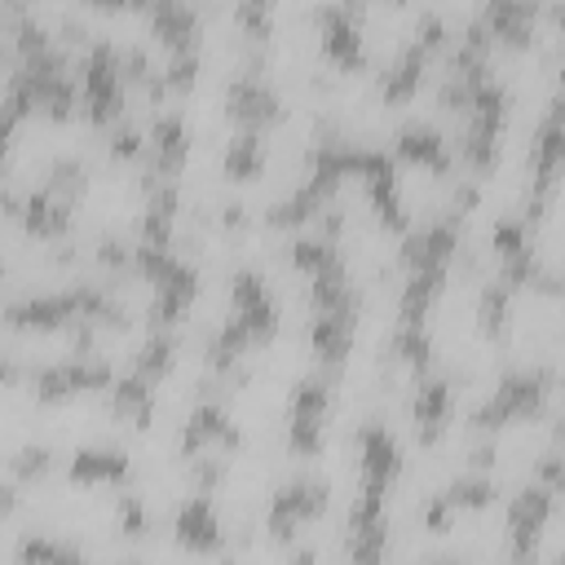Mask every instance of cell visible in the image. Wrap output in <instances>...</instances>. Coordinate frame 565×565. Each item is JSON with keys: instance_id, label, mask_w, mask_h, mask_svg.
Returning a JSON list of instances; mask_svg holds the SVG:
<instances>
[{"instance_id": "obj_1", "label": "cell", "mask_w": 565, "mask_h": 565, "mask_svg": "<svg viewBox=\"0 0 565 565\" xmlns=\"http://www.w3.org/2000/svg\"><path fill=\"white\" fill-rule=\"evenodd\" d=\"M547 393H552V371H512V375L472 411V428L494 433V428H503V424H512V419H534V415H543Z\"/></svg>"}, {"instance_id": "obj_2", "label": "cell", "mask_w": 565, "mask_h": 565, "mask_svg": "<svg viewBox=\"0 0 565 565\" xmlns=\"http://www.w3.org/2000/svg\"><path fill=\"white\" fill-rule=\"evenodd\" d=\"M84 106L93 124H110L124 110V71H119V53L110 44H93L84 57Z\"/></svg>"}, {"instance_id": "obj_3", "label": "cell", "mask_w": 565, "mask_h": 565, "mask_svg": "<svg viewBox=\"0 0 565 565\" xmlns=\"http://www.w3.org/2000/svg\"><path fill=\"white\" fill-rule=\"evenodd\" d=\"M106 384H110V366L102 358H88V353H75L66 362H53V366L35 371V397L40 402H57V397H71V393H93V388H106Z\"/></svg>"}, {"instance_id": "obj_4", "label": "cell", "mask_w": 565, "mask_h": 565, "mask_svg": "<svg viewBox=\"0 0 565 565\" xmlns=\"http://www.w3.org/2000/svg\"><path fill=\"white\" fill-rule=\"evenodd\" d=\"M331 388L327 380H300L291 393V424H287V446L296 455H318L322 450V419H327Z\"/></svg>"}, {"instance_id": "obj_5", "label": "cell", "mask_w": 565, "mask_h": 565, "mask_svg": "<svg viewBox=\"0 0 565 565\" xmlns=\"http://www.w3.org/2000/svg\"><path fill=\"white\" fill-rule=\"evenodd\" d=\"M327 499H331V486L327 481H291V486H282L278 494H274V503H269V534L274 539H291L296 534V525H305V521H318L322 512H327Z\"/></svg>"}, {"instance_id": "obj_6", "label": "cell", "mask_w": 565, "mask_h": 565, "mask_svg": "<svg viewBox=\"0 0 565 565\" xmlns=\"http://www.w3.org/2000/svg\"><path fill=\"white\" fill-rule=\"evenodd\" d=\"M552 494L556 490H547V486H525L512 499V508H508V539H512V556L516 561L534 556V547L543 539V525L552 516Z\"/></svg>"}, {"instance_id": "obj_7", "label": "cell", "mask_w": 565, "mask_h": 565, "mask_svg": "<svg viewBox=\"0 0 565 565\" xmlns=\"http://www.w3.org/2000/svg\"><path fill=\"white\" fill-rule=\"evenodd\" d=\"M225 106H230V119H238L243 128H265V124H274L278 115H282V102H278V93L265 84V79H256V75H238L234 84H230V93H225Z\"/></svg>"}, {"instance_id": "obj_8", "label": "cell", "mask_w": 565, "mask_h": 565, "mask_svg": "<svg viewBox=\"0 0 565 565\" xmlns=\"http://www.w3.org/2000/svg\"><path fill=\"white\" fill-rule=\"evenodd\" d=\"M4 322H9V327H35V331L79 322V300H75V287H71V291H44V296H26V300H18V305H9V309H4Z\"/></svg>"}, {"instance_id": "obj_9", "label": "cell", "mask_w": 565, "mask_h": 565, "mask_svg": "<svg viewBox=\"0 0 565 565\" xmlns=\"http://www.w3.org/2000/svg\"><path fill=\"white\" fill-rule=\"evenodd\" d=\"M194 296H199V274H194V265H185V260H172V269L154 282V300H150V322L154 327H168V322H177L190 305H194Z\"/></svg>"}, {"instance_id": "obj_10", "label": "cell", "mask_w": 565, "mask_h": 565, "mask_svg": "<svg viewBox=\"0 0 565 565\" xmlns=\"http://www.w3.org/2000/svg\"><path fill=\"white\" fill-rule=\"evenodd\" d=\"M234 450L238 446V428L230 424V415L221 411V406H212V402H203L190 419H185V428H181V455L185 459H194L199 450Z\"/></svg>"}, {"instance_id": "obj_11", "label": "cell", "mask_w": 565, "mask_h": 565, "mask_svg": "<svg viewBox=\"0 0 565 565\" xmlns=\"http://www.w3.org/2000/svg\"><path fill=\"white\" fill-rule=\"evenodd\" d=\"M318 26H322V53H327L340 71H358V66L366 62V53H362V35H358V22H353L344 9H335V4L318 9Z\"/></svg>"}, {"instance_id": "obj_12", "label": "cell", "mask_w": 565, "mask_h": 565, "mask_svg": "<svg viewBox=\"0 0 565 565\" xmlns=\"http://www.w3.org/2000/svg\"><path fill=\"white\" fill-rule=\"evenodd\" d=\"M534 18H539V0H486L481 26L490 40L503 44H530L534 35Z\"/></svg>"}, {"instance_id": "obj_13", "label": "cell", "mask_w": 565, "mask_h": 565, "mask_svg": "<svg viewBox=\"0 0 565 565\" xmlns=\"http://www.w3.org/2000/svg\"><path fill=\"white\" fill-rule=\"evenodd\" d=\"M185 154H190V128H185V119L177 110L159 115L154 128H150V168H154V177H177L181 163H185Z\"/></svg>"}, {"instance_id": "obj_14", "label": "cell", "mask_w": 565, "mask_h": 565, "mask_svg": "<svg viewBox=\"0 0 565 565\" xmlns=\"http://www.w3.org/2000/svg\"><path fill=\"white\" fill-rule=\"evenodd\" d=\"M455 247H459V234H455V221L446 216V221H433V225L415 230L406 238V247H402V260L411 269H446V260L455 256Z\"/></svg>"}, {"instance_id": "obj_15", "label": "cell", "mask_w": 565, "mask_h": 565, "mask_svg": "<svg viewBox=\"0 0 565 565\" xmlns=\"http://www.w3.org/2000/svg\"><path fill=\"white\" fill-rule=\"evenodd\" d=\"M358 446H362V477L375 481V486H388L397 472H402V446L388 428L380 424H366L358 433Z\"/></svg>"}, {"instance_id": "obj_16", "label": "cell", "mask_w": 565, "mask_h": 565, "mask_svg": "<svg viewBox=\"0 0 565 565\" xmlns=\"http://www.w3.org/2000/svg\"><path fill=\"white\" fill-rule=\"evenodd\" d=\"M150 31L177 53V49H194L199 35V13L190 0H150Z\"/></svg>"}, {"instance_id": "obj_17", "label": "cell", "mask_w": 565, "mask_h": 565, "mask_svg": "<svg viewBox=\"0 0 565 565\" xmlns=\"http://www.w3.org/2000/svg\"><path fill=\"white\" fill-rule=\"evenodd\" d=\"M177 539L190 552H212L221 543V516H216L207 494H194V499H185L177 508Z\"/></svg>"}, {"instance_id": "obj_18", "label": "cell", "mask_w": 565, "mask_h": 565, "mask_svg": "<svg viewBox=\"0 0 565 565\" xmlns=\"http://www.w3.org/2000/svg\"><path fill=\"white\" fill-rule=\"evenodd\" d=\"M66 472L79 486H115L128 477V455L119 446H84L79 455H71Z\"/></svg>"}, {"instance_id": "obj_19", "label": "cell", "mask_w": 565, "mask_h": 565, "mask_svg": "<svg viewBox=\"0 0 565 565\" xmlns=\"http://www.w3.org/2000/svg\"><path fill=\"white\" fill-rule=\"evenodd\" d=\"M177 203H181V194H177V185H172V177H163L159 185H150V203H146V212H141V225H137V243H154V247H168L172 243V221H177Z\"/></svg>"}, {"instance_id": "obj_20", "label": "cell", "mask_w": 565, "mask_h": 565, "mask_svg": "<svg viewBox=\"0 0 565 565\" xmlns=\"http://www.w3.org/2000/svg\"><path fill=\"white\" fill-rule=\"evenodd\" d=\"M18 216H22L26 234H35V238H57V234L71 230V203L57 199L53 190H35V194H26Z\"/></svg>"}, {"instance_id": "obj_21", "label": "cell", "mask_w": 565, "mask_h": 565, "mask_svg": "<svg viewBox=\"0 0 565 565\" xmlns=\"http://www.w3.org/2000/svg\"><path fill=\"white\" fill-rule=\"evenodd\" d=\"M411 415H415V433H419V441L433 446V441L441 437L446 419H450V384H446V380H424L419 393H415Z\"/></svg>"}, {"instance_id": "obj_22", "label": "cell", "mask_w": 565, "mask_h": 565, "mask_svg": "<svg viewBox=\"0 0 565 565\" xmlns=\"http://www.w3.org/2000/svg\"><path fill=\"white\" fill-rule=\"evenodd\" d=\"M424 66H428V49L415 40V44H406L402 53H397V62L388 66V75H384V102H406V97H415V88L424 84Z\"/></svg>"}, {"instance_id": "obj_23", "label": "cell", "mask_w": 565, "mask_h": 565, "mask_svg": "<svg viewBox=\"0 0 565 565\" xmlns=\"http://www.w3.org/2000/svg\"><path fill=\"white\" fill-rule=\"evenodd\" d=\"M397 154L411 159V163H424V168H433V172H446V168H450L446 141H441L437 128H428V124H406V128L397 132Z\"/></svg>"}, {"instance_id": "obj_24", "label": "cell", "mask_w": 565, "mask_h": 565, "mask_svg": "<svg viewBox=\"0 0 565 565\" xmlns=\"http://www.w3.org/2000/svg\"><path fill=\"white\" fill-rule=\"evenodd\" d=\"M561 150H565V141H561V106L552 102V110H547V119H543V128H539V137H534V150H530L539 194L552 185V177H556V168H561Z\"/></svg>"}, {"instance_id": "obj_25", "label": "cell", "mask_w": 565, "mask_h": 565, "mask_svg": "<svg viewBox=\"0 0 565 565\" xmlns=\"http://www.w3.org/2000/svg\"><path fill=\"white\" fill-rule=\"evenodd\" d=\"M110 411L115 415H124V419H132L137 428H146L150 424V415H154V393H150V380L146 375H124V380H115L110 384Z\"/></svg>"}, {"instance_id": "obj_26", "label": "cell", "mask_w": 565, "mask_h": 565, "mask_svg": "<svg viewBox=\"0 0 565 565\" xmlns=\"http://www.w3.org/2000/svg\"><path fill=\"white\" fill-rule=\"evenodd\" d=\"M441 282H446V269H411L406 287H402L397 318H402V322H424V313H428L433 300L441 296Z\"/></svg>"}, {"instance_id": "obj_27", "label": "cell", "mask_w": 565, "mask_h": 565, "mask_svg": "<svg viewBox=\"0 0 565 565\" xmlns=\"http://www.w3.org/2000/svg\"><path fill=\"white\" fill-rule=\"evenodd\" d=\"M309 340H313L318 358L335 366L353 344V313H318L309 327Z\"/></svg>"}, {"instance_id": "obj_28", "label": "cell", "mask_w": 565, "mask_h": 565, "mask_svg": "<svg viewBox=\"0 0 565 565\" xmlns=\"http://www.w3.org/2000/svg\"><path fill=\"white\" fill-rule=\"evenodd\" d=\"M309 296H313L318 313H353V287L344 278V265L309 274Z\"/></svg>"}, {"instance_id": "obj_29", "label": "cell", "mask_w": 565, "mask_h": 565, "mask_svg": "<svg viewBox=\"0 0 565 565\" xmlns=\"http://www.w3.org/2000/svg\"><path fill=\"white\" fill-rule=\"evenodd\" d=\"M260 168H265V141H260L252 128H243V132L225 146V177H230V181H256Z\"/></svg>"}, {"instance_id": "obj_30", "label": "cell", "mask_w": 565, "mask_h": 565, "mask_svg": "<svg viewBox=\"0 0 565 565\" xmlns=\"http://www.w3.org/2000/svg\"><path fill=\"white\" fill-rule=\"evenodd\" d=\"M172 362H177V340H172L168 331H154V335L141 344V353H137L132 371H137V375H146V380L154 384V380H163V375L172 371Z\"/></svg>"}, {"instance_id": "obj_31", "label": "cell", "mask_w": 565, "mask_h": 565, "mask_svg": "<svg viewBox=\"0 0 565 565\" xmlns=\"http://www.w3.org/2000/svg\"><path fill=\"white\" fill-rule=\"evenodd\" d=\"M366 194H371V203H375V212H380L384 225H393V230L406 225V212H402V199H397V177H393V168L366 177Z\"/></svg>"}, {"instance_id": "obj_32", "label": "cell", "mask_w": 565, "mask_h": 565, "mask_svg": "<svg viewBox=\"0 0 565 565\" xmlns=\"http://www.w3.org/2000/svg\"><path fill=\"white\" fill-rule=\"evenodd\" d=\"M291 265L305 269V274H318V269L340 265V252H335V243H331L327 234H318V238H296V243H291Z\"/></svg>"}, {"instance_id": "obj_33", "label": "cell", "mask_w": 565, "mask_h": 565, "mask_svg": "<svg viewBox=\"0 0 565 565\" xmlns=\"http://www.w3.org/2000/svg\"><path fill=\"white\" fill-rule=\"evenodd\" d=\"M247 349H252V340H247L243 322H238V318H230V322L212 335V344H207V362H212L216 371H225V366H234V358H238V353H247Z\"/></svg>"}, {"instance_id": "obj_34", "label": "cell", "mask_w": 565, "mask_h": 565, "mask_svg": "<svg viewBox=\"0 0 565 565\" xmlns=\"http://www.w3.org/2000/svg\"><path fill=\"white\" fill-rule=\"evenodd\" d=\"M393 353H397L402 362H411L415 371H424L428 358H433V340H428L424 322H402L397 335H393Z\"/></svg>"}, {"instance_id": "obj_35", "label": "cell", "mask_w": 565, "mask_h": 565, "mask_svg": "<svg viewBox=\"0 0 565 565\" xmlns=\"http://www.w3.org/2000/svg\"><path fill=\"white\" fill-rule=\"evenodd\" d=\"M477 318H481V331L486 335H503L508 331V282H486L481 305H477Z\"/></svg>"}, {"instance_id": "obj_36", "label": "cell", "mask_w": 565, "mask_h": 565, "mask_svg": "<svg viewBox=\"0 0 565 565\" xmlns=\"http://www.w3.org/2000/svg\"><path fill=\"white\" fill-rule=\"evenodd\" d=\"M441 499H446L455 512H463V508H486V503H494V481H486V477H463V481H455Z\"/></svg>"}, {"instance_id": "obj_37", "label": "cell", "mask_w": 565, "mask_h": 565, "mask_svg": "<svg viewBox=\"0 0 565 565\" xmlns=\"http://www.w3.org/2000/svg\"><path fill=\"white\" fill-rule=\"evenodd\" d=\"M388 552V530H384V521H375V525H353L349 530V556H358V561H380Z\"/></svg>"}, {"instance_id": "obj_38", "label": "cell", "mask_w": 565, "mask_h": 565, "mask_svg": "<svg viewBox=\"0 0 565 565\" xmlns=\"http://www.w3.org/2000/svg\"><path fill=\"white\" fill-rule=\"evenodd\" d=\"M194 79H199V53H194V49H177V53L168 57L163 88H172V93H190Z\"/></svg>"}, {"instance_id": "obj_39", "label": "cell", "mask_w": 565, "mask_h": 565, "mask_svg": "<svg viewBox=\"0 0 565 565\" xmlns=\"http://www.w3.org/2000/svg\"><path fill=\"white\" fill-rule=\"evenodd\" d=\"M84 185H88V177H84V168H79L75 159H57V163H53V177H49V185H44V190H53L57 199H66V203H75V199L84 194Z\"/></svg>"}, {"instance_id": "obj_40", "label": "cell", "mask_w": 565, "mask_h": 565, "mask_svg": "<svg viewBox=\"0 0 565 565\" xmlns=\"http://www.w3.org/2000/svg\"><path fill=\"white\" fill-rule=\"evenodd\" d=\"M18 556H22V561H71V556H79V547L31 534V539H22V543H18Z\"/></svg>"}, {"instance_id": "obj_41", "label": "cell", "mask_w": 565, "mask_h": 565, "mask_svg": "<svg viewBox=\"0 0 565 565\" xmlns=\"http://www.w3.org/2000/svg\"><path fill=\"white\" fill-rule=\"evenodd\" d=\"M49 463H53V455H49L44 446H22V450L9 459L13 477H22V481H35V477H44V472H49Z\"/></svg>"}, {"instance_id": "obj_42", "label": "cell", "mask_w": 565, "mask_h": 565, "mask_svg": "<svg viewBox=\"0 0 565 565\" xmlns=\"http://www.w3.org/2000/svg\"><path fill=\"white\" fill-rule=\"evenodd\" d=\"M490 243H494V256H499V260H508V256H516V252L530 247V238H525V230H521L516 221H499L494 234H490Z\"/></svg>"}, {"instance_id": "obj_43", "label": "cell", "mask_w": 565, "mask_h": 565, "mask_svg": "<svg viewBox=\"0 0 565 565\" xmlns=\"http://www.w3.org/2000/svg\"><path fill=\"white\" fill-rule=\"evenodd\" d=\"M119 530H124L128 539H141V534L150 530V516H146V508H141L137 494H124V499H119Z\"/></svg>"}, {"instance_id": "obj_44", "label": "cell", "mask_w": 565, "mask_h": 565, "mask_svg": "<svg viewBox=\"0 0 565 565\" xmlns=\"http://www.w3.org/2000/svg\"><path fill=\"white\" fill-rule=\"evenodd\" d=\"M256 300H269L260 274H256V269H238V274H234V309H247V305H256Z\"/></svg>"}, {"instance_id": "obj_45", "label": "cell", "mask_w": 565, "mask_h": 565, "mask_svg": "<svg viewBox=\"0 0 565 565\" xmlns=\"http://www.w3.org/2000/svg\"><path fill=\"white\" fill-rule=\"evenodd\" d=\"M49 49V35H44V26L40 22H18V57H35V53H44Z\"/></svg>"}, {"instance_id": "obj_46", "label": "cell", "mask_w": 565, "mask_h": 565, "mask_svg": "<svg viewBox=\"0 0 565 565\" xmlns=\"http://www.w3.org/2000/svg\"><path fill=\"white\" fill-rule=\"evenodd\" d=\"M415 31H419V35H415V40H419V44H424V49H437V44H441V40H446V26H441V18H437V13H424V18H419V26H415Z\"/></svg>"}, {"instance_id": "obj_47", "label": "cell", "mask_w": 565, "mask_h": 565, "mask_svg": "<svg viewBox=\"0 0 565 565\" xmlns=\"http://www.w3.org/2000/svg\"><path fill=\"white\" fill-rule=\"evenodd\" d=\"M97 260H102V265H132V247H124L119 238H106V243L97 247Z\"/></svg>"}, {"instance_id": "obj_48", "label": "cell", "mask_w": 565, "mask_h": 565, "mask_svg": "<svg viewBox=\"0 0 565 565\" xmlns=\"http://www.w3.org/2000/svg\"><path fill=\"white\" fill-rule=\"evenodd\" d=\"M18 124H22V119L0 106V172H4V163H9V146H13V128H18Z\"/></svg>"}, {"instance_id": "obj_49", "label": "cell", "mask_w": 565, "mask_h": 565, "mask_svg": "<svg viewBox=\"0 0 565 565\" xmlns=\"http://www.w3.org/2000/svg\"><path fill=\"white\" fill-rule=\"evenodd\" d=\"M110 150H115L119 159H137V154H141V137H137L132 128H119L115 141H110Z\"/></svg>"}, {"instance_id": "obj_50", "label": "cell", "mask_w": 565, "mask_h": 565, "mask_svg": "<svg viewBox=\"0 0 565 565\" xmlns=\"http://www.w3.org/2000/svg\"><path fill=\"white\" fill-rule=\"evenodd\" d=\"M539 472H543V486H547V490H561V455H556V450L543 455Z\"/></svg>"}, {"instance_id": "obj_51", "label": "cell", "mask_w": 565, "mask_h": 565, "mask_svg": "<svg viewBox=\"0 0 565 565\" xmlns=\"http://www.w3.org/2000/svg\"><path fill=\"white\" fill-rule=\"evenodd\" d=\"M450 512H455V508H450L446 499H433V503H428V512H424V521H428L433 530H446V525H450Z\"/></svg>"}, {"instance_id": "obj_52", "label": "cell", "mask_w": 565, "mask_h": 565, "mask_svg": "<svg viewBox=\"0 0 565 565\" xmlns=\"http://www.w3.org/2000/svg\"><path fill=\"white\" fill-rule=\"evenodd\" d=\"M18 508V494H13V486H0V516H9Z\"/></svg>"}, {"instance_id": "obj_53", "label": "cell", "mask_w": 565, "mask_h": 565, "mask_svg": "<svg viewBox=\"0 0 565 565\" xmlns=\"http://www.w3.org/2000/svg\"><path fill=\"white\" fill-rule=\"evenodd\" d=\"M490 459H494V450H490V446H481V450H477V455H472V463H477V468H486V463H490Z\"/></svg>"}, {"instance_id": "obj_54", "label": "cell", "mask_w": 565, "mask_h": 565, "mask_svg": "<svg viewBox=\"0 0 565 565\" xmlns=\"http://www.w3.org/2000/svg\"><path fill=\"white\" fill-rule=\"evenodd\" d=\"M88 4H93V9H124L128 0H88Z\"/></svg>"}, {"instance_id": "obj_55", "label": "cell", "mask_w": 565, "mask_h": 565, "mask_svg": "<svg viewBox=\"0 0 565 565\" xmlns=\"http://www.w3.org/2000/svg\"><path fill=\"white\" fill-rule=\"evenodd\" d=\"M4 380H13V366H9L4 358H0V384H4Z\"/></svg>"}, {"instance_id": "obj_56", "label": "cell", "mask_w": 565, "mask_h": 565, "mask_svg": "<svg viewBox=\"0 0 565 565\" xmlns=\"http://www.w3.org/2000/svg\"><path fill=\"white\" fill-rule=\"evenodd\" d=\"M344 4H353V0H344Z\"/></svg>"}]
</instances>
